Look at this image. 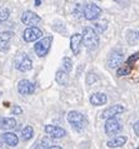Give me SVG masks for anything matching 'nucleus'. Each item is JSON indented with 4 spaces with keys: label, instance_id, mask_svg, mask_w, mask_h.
Here are the masks:
<instances>
[{
    "label": "nucleus",
    "instance_id": "obj_1",
    "mask_svg": "<svg viewBox=\"0 0 139 149\" xmlns=\"http://www.w3.org/2000/svg\"><path fill=\"white\" fill-rule=\"evenodd\" d=\"M83 43L85 48L88 49V52H94L99 45V35L94 30L93 28H84L83 29Z\"/></svg>",
    "mask_w": 139,
    "mask_h": 149
},
{
    "label": "nucleus",
    "instance_id": "obj_2",
    "mask_svg": "<svg viewBox=\"0 0 139 149\" xmlns=\"http://www.w3.org/2000/svg\"><path fill=\"white\" fill-rule=\"evenodd\" d=\"M67 119H68L69 124H72L76 130H83L84 128L88 125V120H87V118H85V115H83L81 113L75 111V110L69 111L67 115Z\"/></svg>",
    "mask_w": 139,
    "mask_h": 149
},
{
    "label": "nucleus",
    "instance_id": "obj_3",
    "mask_svg": "<svg viewBox=\"0 0 139 149\" xmlns=\"http://www.w3.org/2000/svg\"><path fill=\"white\" fill-rule=\"evenodd\" d=\"M14 64L15 68L19 70V72H29L33 68V61L26 54H18L14 59Z\"/></svg>",
    "mask_w": 139,
    "mask_h": 149
},
{
    "label": "nucleus",
    "instance_id": "obj_4",
    "mask_svg": "<svg viewBox=\"0 0 139 149\" xmlns=\"http://www.w3.org/2000/svg\"><path fill=\"white\" fill-rule=\"evenodd\" d=\"M51 43H53V36H45V38L40 39L38 43L34 45V50L36 53V55L40 58L45 56L51 47Z\"/></svg>",
    "mask_w": 139,
    "mask_h": 149
},
{
    "label": "nucleus",
    "instance_id": "obj_5",
    "mask_svg": "<svg viewBox=\"0 0 139 149\" xmlns=\"http://www.w3.org/2000/svg\"><path fill=\"white\" fill-rule=\"evenodd\" d=\"M101 13H103V10L95 4L88 3L83 8V15L87 20H97L101 15Z\"/></svg>",
    "mask_w": 139,
    "mask_h": 149
},
{
    "label": "nucleus",
    "instance_id": "obj_6",
    "mask_svg": "<svg viewBox=\"0 0 139 149\" xmlns=\"http://www.w3.org/2000/svg\"><path fill=\"white\" fill-rule=\"evenodd\" d=\"M105 120L107 122H105V125H104V130L108 135H115L117 133H119L123 129L122 123L115 117H110L108 119H105Z\"/></svg>",
    "mask_w": 139,
    "mask_h": 149
},
{
    "label": "nucleus",
    "instance_id": "obj_7",
    "mask_svg": "<svg viewBox=\"0 0 139 149\" xmlns=\"http://www.w3.org/2000/svg\"><path fill=\"white\" fill-rule=\"evenodd\" d=\"M124 60V53L120 49H114L108 56V67L109 68H118L119 65H122Z\"/></svg>",
    "mask_w": 139,
    "mask_h": 149
},
{
    "label": "nucleus",
    "instance_id": "obj_8",
    "mask_svg": "<svg viewBox=\"0 0 139 149\" xmlns=\"http://www.w3.org/2000/svg\"><path fill=\"white\" fill-rule=\"evenodd\" d=\"M42 36H43V31L40 30V29H38L36 26L33 25V26H29L24 30L23 38L26 43H33V41H36L38 39H40Z\"/></svg>",
    "mask_w": 139,
    "mask_h": 149
},
{
    "label": "nucleus",
    "instance_id": "obj_9",
    "mask_svg": "<svg viewBox=\"0 0 139 149\" xmlns=\"http://www.w3.org/2000/svg\"><path fill=\"white\" fill-rule=\"evenodd\" d=\"M22 22L23 24H25V25H36L38 23L42 22V18L38 15V14H35L34 11H30V10H26V11H24L23 15H22Z\"/></svg>",
    "mask_w": 139,
    "mask_h": 149
},
{
    "label": "nucleus",
    "instance_id": "obj_10",
    "mask_svg": "<svg viewBox=\"0 0 139 149\" xmlns=\"http://www.w3.org/2000/svg\"><path fill=\"white\" fill-rule=\"evenodd\" d=\"M18 92L22 95H29L35 92V85L31 81L23 79L18 83Z\"/></svg>",
    "mask_w": 139,
    "mask_h": 149
},
{
    "label": "nucleus",
    "instance_id": "obj_11",
    "mask_svg": "<svg viewBox=\"0 0 139 149\" xmlns=\"http://www.w3.org/2000/svg\"><path fill=\"white\" fill-rule=\"evenodd\" d=\"M44 130H45V133L50 136V138H54V139H58V138H63V136L67 134V132H65L63 128H60L58 125H45L44 128Z\"/></svg>",
    "mask_w": 139,
    "mask_h": 149
},
{
    "label": "nucleus",
    "instance_id": "obj_12",
    "mask_svg": "<svg viewBox=\"0 0 139 149\" xmlns=\"http://www.w3.org/2000/svg\"><path fill=\"white\" fill-rule=\"evenodd\" d=\"M124 111V107L120 105V104H115V105H112L107 108L105 110H103V113L100 114V118L101 119H108L110 117H115V115L120 114Z\"/></svg>",
    "mask_w": 139,
    "mask_h": 149
},
{
    "label": "nucleus",
    "instance_id": "obj_13",
    "mask_svg": "<svg viewBox=\"0 0 139 149\" xmlns=\"http://www.w3.org/2000/svg\"><path fill=\"white\" fill-rule=\"evenodd\" d=\"M81 43H83V36L81 34H74L70 38V49L74 55H79L80 53V48H81Z\"/></svg>",
    "mask_w": 139,
    "mask_h": 149
},
{
    "label": "nucleus",
    "instance_id": "obj_14",
    "mask_svg": "<svg viewBox=\"0 0 139 149\" xmlns=\"http://www.w3.org/2000/svg\"><path fill=\"white\" fill-rule=\"evenodd\" d=\"M11 31H1L0 33V52H6L9 49V41L13 38Z\"/></svg>",
    "mask_w": 139,
    "mask_h": 149
},
{
    "label": "nucleus",
    "instance_id": "obj_15",
    "mask_svg": "<svg viewBox=\"0 0 139 149\" xmlns=\"http://www.w3.org/2000/svg\"><path fill=\"white\" fill-rule=\"evenodd\" d=\"M108 98L107 95L104 93H94L90 95V99H89V102H90L92 105H95V107H99V105H104L105 103H107Z\"/></svg>",
    "mask_w": 139,
    "mask_h": 149
},
{
    "label": "nucleus",
    "instance_id": "obj_16",
    "mask_svg": "<svg viewBox=\"0 0 139 149\" xmlns=\"http://www.w3.org/2000/svg\"><path fill=\"white\" fill-rule=\"evenodd\" d=\"M1 139H3V142L5 143L6 146H9V147H16L18 146V143H19L18 135L11 133V132H6V133H4L1 135Z\"/></svg>",
    "mask_w": 139,
    "mask_h": 149
},
{
    "label": "nucleus",
    "instance_id": "obj_17",
    "mask_svg": "<svg viewBox=\"0 0 139 149\" xmlns=\"http://www.w3.org/2000/svg\"><path fill=\"white\" fill-rule=\"evenodd\" d=\"M125 143H126V136L125 135H117L107 143V147L108 148H122Z\"/></svg>",
    "mask_w": 139,
    "mask_h": 149
},
{
    "label": "nucleus",
    "instance_id": "obj_18",
    "mask_svg": "<svg viewBox=\"0 0 139 149\" xmlns=\"http://www.w3.org/2000/svg\"><path fill=\"white\" fill-rule=\"evenodd\" d=\"M16 127V120L14 118H0V129L11 130Z\"/></svg>",
    "mask_w": 139,
    "mask_h": 149
},
{
    "label": "nucleus",
    "instance_id": "obj_19",
    "mask_svg": "<svg viewBox=\"0 0 139 149\" xmlns=\"http://www.w3.org/2000/svg\"><path fill=\"white\" fill-rule=\"evenodd\" d=\"M69 73H67L64 69H60L56 72L55 74V80L58 84L60 85H67L68 84V81H69V75H68Z\"/></svg>",
    "mask_w": 139,
    "mask_h": 149
},
{
    "label": "nucleus",
    "instance_id": "obj_20",
    "mask_svg": "<svg viewBox=\"0 0 139 149\" xmlns=\"http://www.w3.org/2000/svg\"><path fill=\"white\" fill-rule=\"evenodd\" d=\"M34 148H56V149H60L59 146L54 144L49 138H43L39 143H36V144H35Z\"/></svg>",
    "mask_w": 139,
    "mask_h": 149
},
{
    "label": "nucleus",
    "instance_id": "obj_21",
    "mask_svg": "<svg viewBox=\"0 0 139 149\" xmlns=\"http://www.w3.org/2000/svg\"><path fill=\"white\" fill-rule=\"evenodd\" d=\"M33 134H34V130H33V127L26 125L22 129V139L23 140H30L33 138Z\"/></svg>",
    "mask_w": 139,
    "mask_h": 149
},
{
    "label": "nucleus",
    "instance_id": "obj_22",
    "mask_svg": "<svg viewBox=\"0 0 139 149\" xmlns=\"http://www.w3.org/2000/svg\"><path fill=\"white\" fill-rule=\"evenodd\" d=\"M130 70H132V67L130 65H122V67L117 70V75L118 77H125V75H129L130 74Z\"/></svg>",
    "mask_w": 139,
    "mask_h": 149
},
{
    "label": "nucleus",
    "instance_id": "obj_23",
    "mask_svg": "<svg viewBox=\"0 0 139 149\" xmlns=\"http://www.w3.org/2000/svg\"><path fill=\"white\" fill-rule=\"evenodd\" d=\"M63 69L67 73H70L72 72V69H73V61H72L70 58H68V56L63 58Z\"/></svg>",
    "mask_w": 139,
    "mask_h": 149
},
{
    "label": "nucleus",
    "instance_id": "obj_24",
    "mask_svg": "<svg viewBox=\"0 0 139 149\" xmlns=\"http://www.w3.org/2000/svg\"><path fill=\"white\" fill-rule=\"evenodd\" d=\"M107 28H108V23L107 22H99V23H97L95 25H94V30H95L98 34H100V33L107 30Z\"/></svg>",
    "mask_w": 139,
    "mask_h": 149
},
{
    "label": "nucleus",
    "instance_id": "obj_25",
    "mask_svg": "<svg viewBox=\"0 0 139 149\" xmlns=\"http://www.w3.org/2000/svg\"><path fill=\"white\" fill-rule=\"evenodd\" d=\"M126 40H128V43L130 44V45H133V44H136L137 41L139 40L138 39V34L136 31H128V34H126Z\"/></svg>",
    "mask_w": 139,
    "mask_h": 149
},
{
    "label": "nucleus",
    "instance_id": "obj_26",
    "mask_svg": "<svg viewBox=\"0 0 139 149\" xmlns=\"http://www.w3.org/2000/svg\"><path fill=\"white\" fill-rule=\"evenodd\" d=\"M10 15V10L8 8H0V24L9 18Z\"/></svg>",
    "mask_w": 139,
    "mask_h": 149
},
{
    "label": "nucleus",
    "instance_id": "obj_27",
    "mask_svg": "<svg viewBox=\"0 0 139 149\" xmlns=\"http://www.w3.org/2000/svg\"><path fill=\"white\" fill-rule=\"evenodd\" d=\"M97 80H98V77L94 73H89L88 75H87V84L88 85H90L92 83H95Z\"/></svg>",
    "mask_w": 139,
    "mask_h": 149
},
{
    "label": "nucleus",
    "instance_id": "obj_28",
    "mask_svg": "<svg viewBox=\"0 0 139 149\" xmlns=\"http://www.w3.org/2000/svg\"><path fill=\"white\" fill-rule=\"evenodd\" d=\"M138 59H139V53H137V54H134V55H132L129 58V59H128V65H132V63L134 64Z\"/></svg>",
    "mask_w": 139,
    "mask_h": 149
},
{
    "label": "nucleus",
    "instance_id": "obj_29",
    "mask_svg": "<svg viewBox=\"0 0 139 149\" xmlns=\"http://www.w3.org/2000/svg\"><path fill=\"white\" fill-rule=\"evenodd\" d=\"M11 113H13L14 115H16V114H22V113H23V109L20 108V107L15 105L14 108H13V110H11Z\"/></svg>",
    "mask_w": 139,
    "mask_h": 149
},
{
    "label": "nucleus",
    "instance_id": "obj_30",
    "mask_svg": "<svg viewBox=\"0 0 139 149\" xmlns=\"http://www.w3.org/2000/svg\"><path fill=\"white\" fill-rule=\"evenodd\" d=\"M133 130H134V133H136V135L139 136V120H137L133 124Z\"/></svg>",
    "mask_w": 139,
    "mask_h": 149
},
{
    "label": "nucleus",
    "instance_id": "obj_31",
    "mask_svg": "<svg viewBox=\"0 0 139 149\" xmlns=\"http://www.w3.org/2000/svg\"><path fill=\"white\" fill-rule=\"evenodd\" d=\"M40 3H42L40 0H35V5H36V6H39V5H40Z\"/></svg>",
    "mask_w": 139,
    "mask_h": 149
},
{
    "label": "nucleus",
    "instance_id": "obj_32",
    "mask_svg": "<svg viewBox=\"0 0 139 149\" xmlns=\"http://www.w3.org/2000/svg\"><path fill=\"white\" fill-rule=\"evenodd\" d=\"M3 147H4V146H3V143H1V142H0V149H1Z\"/></svg>",
    "mask_w": 139,
    "mask_h": 149
},
{
    "label": "nucleus",
    "instance_id": "obj_33",
    "mask_svg": "<svg viewBox=\"0 0 139 149\" xmlns=\"http://www.w3.org/2000/svg\"><path fill=\"white\" fill-rule=\"evenodd\" d=\"M114 1H119V0H114Z\"/></svg>",
    "mask_w": 139,
    "mask_h": 149
},
{
    "label": "nucleus",
    "instance_id": "obj_34",
    "mask_svg": "<svg viewBox=\"0 0 139 149\" xmlns=\"http://www.w3.org/2000/svg\"><path fill=\"white\" fill-rule=\"evenodd\" d=\"M138 39H139V33H138Z\"/></svg>",
    "mask_w": 139,
    "mask_h": 149
},
{
    "label": "nucleus",
    "instance_id": "obj_35",
    "mask_svg": "<svg viewBox=\"0 0 139 149\" xmlns=\"http://www.w3.org/2000/svg\"><path fill=\"white\" fill-rule=\"evenodd\" d=\"M137 149H139V146H138V147H137Z\"/></svg>",
    "mask_w": 139,
    "mask_h": 149
},
{
    "label": "nucleus",
    "instance_id": "obj_36",
    "mask_svg": "<svg viewBox=\"0 0 139 149\" xmlns=\"http://www.w3.org/2000/svg\"><path fill=\"white\" fill-rule=\"evenodd\" d=\"M0 95H1V93H0Z\"/></svg>",
    "mask_w": 139,
    "mask_h": 149
}]
</instances>
